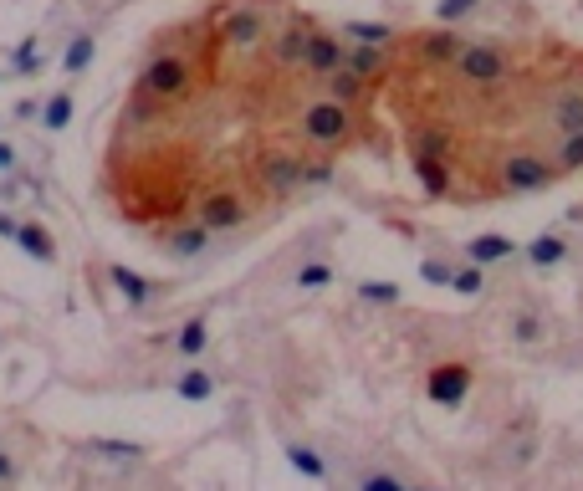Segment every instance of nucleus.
Listing matches in <instances>:
<instances>
[{
	"label": "nucleus",
	"instance_id": "nucleus-7",
	"mask_svg": "<svg viewBox=\"0 0 583 491\" xmlns=\"http://www.w3.org/2000/svg\"><path fill=\"white\" fill-rule=\"evenodd\" d=\"M16 236H21V246H26L31 256H41V261H47V256H52V236H47V231H41V226H21Z\"/></svg>",
	"mask_w": 583,
	"mask_h": 491
},
{
	"label": "nucleus",
	"instance_id": "nucleus-3",
	"mask_svg": "<svg viewBox=\"0 0 583 491\" xmlns=\"http://www.w3.org/2000/svg\"><path fill=\"white\" fill-rule=\"evenodd\" d=\"M323 93L338 98V103H348V108H374L379 87H374L369 77H358L353 67H333V72L323 77Z\"/></svg>",
	"mask_w": 583,
	"mask_h": 491
},
{
	"label": "nucleus",
	"instance_id": "nucleus-12",
	"mask_svg": "<svg viewBox=\"0 0 583 491\" xmlns=\"http://www.w3.org/2000/svg\"><path fill=\"white\" fill-rule=\"evenodd\" d=\"M451 287L456 292H481V272L476 266H461V272H451Z\"/></svg>",
	"mask_w": 583,
	"mask_h": 491
},
{
	"label": "nucleus",
	"instance_id": "nucleus-2",
	"mask_svg": "<svg viewBox=\"0 0 583 491\" xmlns=\"http://www.w3.org/2000/svg\"><path fill=\"white\" fill-rule=\"evenodd\" d=\"M343 52H348L343 31H328V26L318 21V26H312V36H307V57H302V67H307L312 77H328L333 67H343Z\"/></svg>",
	"mask_w": 583,
	"mask_h": 491
},
{
	"label": "nucleus",
	"instance_id": "nucleus-8",
	"mask_svg": "<svg viewBox=\"0 0 583 491\" xmlns=\"http://www.w3.org/2000/svg\"><path fill=\"white\" fill-rule=\"evenodd\" d=\"M512 338L517 343H537V338H543V323H537L532 312H517V318H512Z\"/></svg>",
	"mask_w": 583,
	"mask_h": 491
},
{
	"label": "nucleus",
	"instance_id": "nucleus-10",
	"mask_svg": "<svg viewBox=\"0 0 583 491\" xmlns=\"http://www.w3.org/2000/svg\"><path fill=\"white\" fill-rule=\"evenodd\" d=\"M113 282L128 292V297H149V282L144 277H133V272H123V266H118V272H113Z\"/></svg>",
	"mask_w": 583,
	"mask_h": 491
},
{
	"label": "nucleus",
	"instance_id": "nucleus-5",
	"mask_svg": "<svg viewBox=\"0 0 583 491\" xmlns=\"http://www.w3.org/2000/svg\"><path fill=\"white\" fill-rule=\"evenodd\" d=\"M583 169V128L578 133H563V139L553 144V174L558 180H568V174Z\"/></svg>",
	"mask_w": 583,
	"mask_h": 491
},
{
	"label": "nucleus",
	"instance_id": "nucleus-15",
	"mask_svg": "<svg viewBox=\"0 0 583 491\" xmlns=\"http://www.w3.org/2000/svg\"><path fill=\"white\" fill-rule=\"evenodd\" d=\"M87 57H93V41H87V36H82V41H77V47L67 52V72H77V67H87Z\"/></svg>",
	"mask_w": 583,
	"mask_h": 491
},
{
	"label": "nucleus",
	"instance_id": "nucleus-4",
	"mask_svg": "<svg viewBox=\"0 0 583 491\" xmlns=\"http://www.w3.org/2000/svg\"><path fill=\"white\" fill-rule=\"evenodd\" d=\"M425 389H430V399H440V405H456V399L471 389V364H461V359L456 364H435Z\"/></svg>",
	"mask_w": 583,
	"mask_h": 491
},
{
	"label": "nucleus",
	"instance_id": "nucleus-14",
	"mask_svg": "<svg viewBox=\"0 0 583 491\" xmlns=\"http://www.w3.org/2000/svg\"><path fill=\"white\" fill-rule=\"evenodd\" d=\"M179 348H185V353H200V348H205V323H190L185 333H179Z\"/></svg>",
	"mask_w": 583,
	"mask_h": 491
},
{
	"label": "nucleus",
	"instance_id": "nucleus-20",
	"mask_svg": "<svg viewBox=\"0 0 583 491\" xmlns=\"http://www.w3.org/2000/svg\"><path fill=\"white\" fill-rule=\"evenodd\" d=\"M6 164H11V149H6V144H0V169H6Z\"/></svg>",
	"mask_w": 583,
	"mask_h": 491
},
{
	"label": "nucleus",
	"instance_id": "nucleus-11",
	"mask_svg": "<svg viewBox=\"0 0 583 491\" xmlns=\"http://www.w3.org/2000/svg\"><path fill=\"white\" fill-rule=\"evenodd\" d=\"M67 113H72V98H67V93H57V98L47 103V128H62V123H67Z\"/></svg>",
	"mask_w": 583,
	"mask_h": 491
},
{
	"label": "nucleus",
	"instance_id": "nucleus-13",
	"mask_svg": "<svg viewBox=\"0 0 583 491\" xmlns=\"http://www.w3.org/2000/svg\"><path fill=\"white\" fill-rule=\"evenodd\" d=\"M179 394H185V399H205L210 394V379L205 374H185V379H179Z\"/></svg>",
	"mask_w": 583,
	"mask_h": 491
},
{
	"label": "nucleus",
	"instance_id": "nucleus-19",
	"mask_svg": "<svg viewBox=\"0 0 583 491\" xmlns=\"http://www.w3.org/2000/svg\"><path fill=\"white\" fill-rule=\"evenodd\" d=\"M471 6H476V0H445V11H440V16L451 21V16H461V11H471Z\"/></svg>",
	"mask_w": 583,
	"mask_h": 491
},
{
	"label": "nucleus",
	"instance_id": "nucleus-18",
	"mask_svg": "<svg viewBox=\"0 0 583 491\" xmlns=\"http://www.w3.org/2000/svg\"><path fill=\"white\" fill-rule=\"evenodd\" d=\"M292 461H297V466H302V471H307V476H323V466H318V461H312V456H307V451H292Z\"/></svg>",
	"mask_w": 583,
	"mask_h": 491
},
{
	"label": "nucleus",
	"instance_id": "nucleus-9",
	"mask_svg": "<svg viewBox=\"0 0 583 491\" xmlns=\"http://www.w3.org/2000/svg\"><path fill=\"white\" fill-rule=\"evenodd\" d=\"M558 256H563V241H558V236H537V241H532V261H537V266H548V261H558Z\"/></svg>",
	"mask_w": 583,
	"mask_h": 491
},
{
	"label": "nucleus",
	"instance_id": "nucleus-1",
	"mask_svg": "<svg viewBox=\"0 0 583 491\" xmlns=\"http://www.w3.org/2000/svg\"><path fill=\"white\" fill-rule=\"evenodd\" d=\"M466 31H451V26H420V31H399L389 47H394V72H435L445 67L461 47H466Z\"/></svg>",
	"mask_w": 583,
	"mask_h": 491
},
{
	"label": "nucleus",
	"instance_id": "nucleus-17",
	"mask_svg": "<svg viewBox=\"0 0 583 491\" xmlns=\"http://www.w3.org/2000/svg\"><path fill=\"white\" fill-rule=\"evenodd\" d=\"M328 277H333V272H328V266H307V272H302L297 282H302V287H323Z\"/></svg>",
	"mask_w": 583,
	"mask_h": 491
},
{
	"label": "nucleus",
	"instance_id": "nucleus-6",
	"mask_svg": "<svg viewBox=\"0 0 583 491\" xmlns=\"http://www.w3.org/2000/svg\"><path fill=\"white\" fill-rule=\"evenodd\" d=\"M507 251H512L507 236H476V241H471V261H476V266H481V261H502Z\"/></svg>",
	"mask_w": 583,
	"mask_h": 491
},
{
	"label": "nucleus",
	"instance_id": "nucleus-16",
	"mask_svg": "<svg viewBox=\"0 0 583 491\" xmlns=\"http://www.w3.org/2000/svg\"><path fill=\"white\" fill-rule=\"evenodd\" d=\"M364 297H374V302H394L399 287H389V282H364Z\"/></svg>",
	"mask_w": 583,
	"mask_h": 491
}]
</instances>
